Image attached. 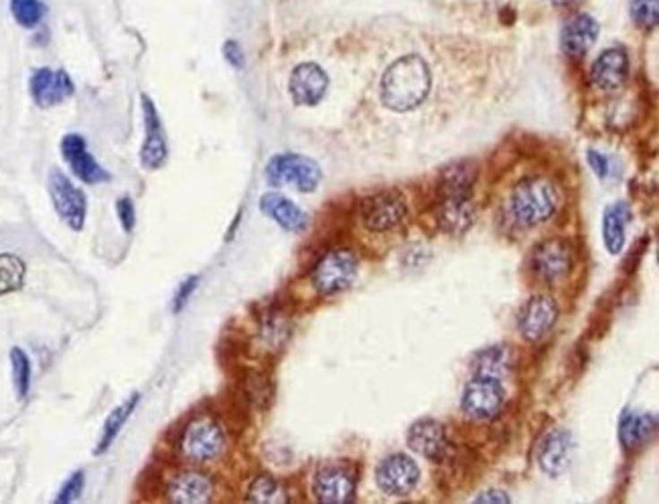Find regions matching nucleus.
Wrapping results in <instances>:
<instances>
[{"mask_svg":"<svg viewBox=\"0 0 659 504\" xmlns=\"http://www.w3.org/2000/svg\"><path fill=\"white\" fill-rule=\"evenodd\" d=\"M61 154H64V160L67 162L69 168H72L75 178H80L82 183L100 184L110 181L108 170H104V167L90 154L83 136L80 134L64 136V141H61Z\"/></svg>","mask_w":659,"mask_h":504,"instance_id":"nucleus-15","label":"nucleus"},{"mask_svg":"<svg viewBox=\"0 0 659 504\" xmlns=\"http://www.w3.org/2000/svg\"><path fill=\"white\" fill-rule=\"evenodd\" d=\"M552 3H554V4H568L570 0H552Z\"/></svg>","mask_w":659,"mask_h":504,"instance_id":"nucleus-41","label":"nucleus"},{"mask_svg":"<svg viewBox=\"0 0 659 504\" xmlns=\"http://www.w3.org/2000/svg\"><path fill=\"white\" fill-rule=\"evenodd\" d=\"M138 403H141V393H132L128 399H124L118 407L112 409V414L106 417L104 422V428H102V436H100V441H98V448L94 449V454L100 456L104 454L108 448H110L116 438L120 436V431L124 425H126V422L130 420V415L134 414V409Z\"/></svg>","mask_w":659,"mask_h":504,"instance_id":"nucleus-27","label":"nucleus"},{"mask_svg":"<svg viewBox=\"0 0 659 504\" xmlns=\"http://www.w3.org/2000/svg\"><path fill=\"white\" fill-rule=\"evenodd\" d=\"M572 436L564 430H556L542 440L538 448V464L548 476H560L570 466Z\"/></svg>","mask_w":659,"mask_h":504,"instance_id":"nucleus-23","label":"nucleus"},{"mask_svg":"<svg viewBox=\"0 0 659 504\" xmlns=\"http://www.w3.org/2000/svg\"><path fill=\"white\" fill-rule=\"evenodd\" d=\"M432 73L421 56H404L386 69L379 85L382 104L392 112H412L430 94Z\"/></svg>","mask_w":659,"mask_h":504,"instance_id":"nucleus-1","label":"nucleus"},{"mask_svg":"<svg viewBox=\"0 0 659 504\" xmlns=\"http://www.w3.org/2000/svg\"><path fill=\"white\" fill-rule=\"evenodd\" d=\"M586 160L588 167L594 170V175L599 178H607L609 176V158L604 154L596 152V150H588L586 152Z\"/></svg>","mask_w":659,"mask_h":504,"instance_id":"nucleus-38","label":"nucleus"},{"mask_svg":"<svg viewBox=\"0 0 659 504\" xmlns=\"http://www.w3.org/2000/svg\"><path fill=\"white\" fill-rule=\"evenodd\" d=\"M434 219L448 235H464L477 219V207L471 195H440L434 207Z\"/></svg>","mask_w":659,"mask_h":504,"instance_id":"nucleus-14","label":"nucleus"},{"mask_svg":"<svg viewBox=\"0 0 659 504\" xmlns=\"http://www.w3.org/2000/svg\"><path fill=\"white\" fill-rule=\"evenodd\" d=\"M503 406H506V389L499 379L475 375V379L464 387L461 407L463 414L471 420H493L501 414Z\"/></svg>","mask_w":659,"mask_h":504,"instance_id":"nucleus-8","label":"nucleus"},{"mask_svg":"<svg viewBox=\"0 0 659 504\" xmlns=\"http://www.w3.org/2000/svg\"><path fill=\"white\" fill-rule=\"evenodd\" d=\"M247 500L258 504H274V502H286V496L282 486L278 484L273 476H260L254 480L250 491H247Z\"/></svg>","mask_w":659,"mask_h":504,"instance_id":"nucleus-31","label":"nucleus"},{"mask_svg":"<svg viewBox=\"0 0 659 504\" xmlns=\"http://www.w3.org/2000/svg\"><path fill=\"white\" fill-rule=\"evenodd\" d=\"M511 367V359H509V351L506 346H491L485 348L475 355L473 359V371L479 377H493L499 379L507 375V371Z\"/></svg>","mask_w":659,"mask_h":504,"instance_id":"nucleus-28","label":"nucleus"},{"mask_svg":"<svg viewBox=\"0 0 659 504\" xmlns=\"http://www.w3.org/2000/svg\"><path fill=\"white\" fill-rule=\"evenodd\" d=\"M29 90L33 102L39 107H43V110H49V107L64 104L67 98H72L75 94V85L72 81V77L67 75V72L49 67L37 69V72L30 75Z\"/></svg>","mask_w":659,"mask_h":504,"instance_id":"nucleus-11","label":"nucleus"},{"mask_svg":"<svg viewBox=\"0 0 659 504\" xmlns=\"http://www.w3.org/2000/svg\"><path fill=\"white\" fill-rule=\"evenodd\" d=\"M223 56H226L228 64L236 69H242L246 64L244 53L236 41H226V45H223Z\"/></svg>","mask_w":659,"mask_h":504,"instance_id":"nucleus-39","label":"nucleus"},{"mask_svg":"<svg viewBox=\"0 0 659 504\" xmlns=\"http://www.w3.org/2000/svg\"><path fill=\"white\" fill-rule=\"evenodd\" d=\"M315 499L325 504H347L355 499L353 472L341 464H327L313 478Z\"/></svg>","mask_w":659,"mask_h":504,"instance_id":"nucleus-12","label":"nucleus"},{"mask_svg":"<svg viewBox=\"0 0 659 504\" xmlns=\"http://www.w3.org/2000/svg\"><path fill=\"white\" fill-rule=\"evenodd\" d=\"M213 496V483L197 470H185L173 476L167 486V499L177 504H204Z\"/></svg>","mask_w":659,"mask_h":504,"instance_id":"nucleus-19","label":"nucleus"},{"mask_svg":"<svg viewBox=\"0 0 659 504\" xmlns=\"http://www.w3.org/2000/svg\"><path fill=\"white\" fill-rule=\"evenodd\" d=\"M116 213H118L122 229L126 231V234H130V231L134 229V225H136L134 201H132L130 197H120L118 201H116Z\"/></svg>","mask_w":659,"mask_h":504,"instance_id":"nucleus-35","label":"nucleus"},{"mask_svg":"<svg viewBox=\"0 0 659 504\" xmlns=\"http://www.w3.org/2000/svg\"><path fill=\"white\" fill-rule=\"evenodd\" d=\"M199 280H201L199 276H189L187 280H183V282H181L179 290H177L175 298H173V312H175V314H179L181 310L189 304V300H191V296H193V292L197 290Z\"/></svg>","mask_w":659,"mask_h":504,"instance_id":"nucleus-36","label":"nucleus"},{"mask_svg":"<svg viewBox=\"0 0 659 504\" xmlns=\"http://www.w3.org/2000/svg\"><path fill=\"white\" fill-rule=\"evenodd\" d=\"M657 420L651 414H629L621 420L619 425V440L625 449H641L647 446V441L655 436Z\"/></svg>","mask_w":659,"mask_h":504,"instance_id":"nucleus-25","label":"nucleus"},{"mask_svg":"<svg viewBox=\"0 0 659 504\" xmlns=\"http://www.w3.org/2000/svg\"><path fill=\"white\" fill-rule=\"evenodd\" d=\"M530 266L542 282L556 284L564 280L572 269L570 245L562 239H546V242L533 247Z\"/></svg>","mask_w":659,"mask_h":504,"instance_id":"nucleus-10","label":"nucleus"},{"mask_svg":"<svg viewBox=\"0 0 659 504\" xmlns=\"http://www.w3.org/2000/svg\"><path fill=\"white\" fill-rule=\"evenodd\" d=\"M250 399L260 403L262 401H268L270 399V387H268V381L260 375H252L250 377Z\"/></svg>","mask_w":659,"mask_h":504,"instance_id":"nucleus-37","label":"nucleus"},{"mask_svg":"<svg viewBox=\"0 0 659 504\" xmlns=\"http://www.w3.org/2000/svg\"><path fill=\"white\" fill-rule=\"evenodd\" d=\"M421 480V468L406 454H392L384 457L376 468V483L379 491L390 496H406Z\"/></svg>","mask_w":659,"mask_h":504,"instance_id":"nucleus-9","label":"nucleus"},{"mask_svg":"<svg viewBox=\"0 0 659 504\" xmlns=\"http://www.w3.org/2000/svg\"><path fill=\"white\" fill-rule=\"evenodd\" d=\"M408 217L406 197L400 191H379L369 195L361 203V221L366 229L374 234H384L400 227Z\"/></svg>","mask_w":659,"mask_h":504,"instance_id":"nucleus-6","label":"nucleus"},{"mask_svg":"<svg viewBox=\"0 0 659 504\" xmlns=\"http://www.w3.org/2000/svg\"><path fill=\"white\" fill-rule=\"evenodd\" d=\"M266 178L270 187H282L290 184L300 192H313L321 184V167L313 158L302 157V154L286 152L276 154L270 158L266 167Z\"/></svg>","mask_w":659,"mask_h":504,"instance_id":"nucleus-3","label":"nucleus"},{"mask_svg":"<svg viewBox=\"0 0 659 504\" xmlns=\"http://www.w3.org/2000/svg\"><path fill=\"white\" fill-rule=\"evenodd\" d=\"M179 448L185 460L193 464H207L223 454L226 436H223L220 423L213 422L212 417H199L185 430Z\"/></svg>","mask_w":659,"mask_h":504,"instance_id":"nucleus-5","label":"nucleus"},{"mask_svg":"<svg viewBox=\"0 0 659 504\" xmlns=\"http://www.w3.org/2000/svg\"><path fill=\"white\" fill-rule=\"evenodd\" d=\"M83 486H85V472L83 470L74 472V474L65 480L64 486L59 488V492L56 496V504H69V502L77 500L83 492Z\"/></svg>","mask_w":659,"mask_h":504,"instance_id":"nucleus-34","label":"nucleus"},{"mask_svg":"<svg viewBox=\"0 0 659 504\" xmlns=\"http://www.w3.org/2000/svg\"><path fill=\"white\" fill-rule=\"evenodd\" d=\"M475 502H506L507 504L509 496L503 491H485L477 496Z\"/></svg>","mask_w":659,"mask_h":504,"instance_id":"nucleus-40","label":"nucleus"},{"mask_svg":"<svg viewBox=\"0 0 659 504\" xmlns=\"http://www.w3.org/2000/svg\"><path fill=\"white\" fill-rule=\"evenodd\" d=\"M631 17L635 25L643 30H651L657 25L659 17V0H633Z\"/></svg>","mask_w":659,"mask_h":504,"instance_id":"nucleus-33","label":"nucleus"},{"mask_svg":"<svg viewBox=\"0 0 659 504\" xmlns=\"http://www.w3.org/2000/svg\"><path fill=\"white\" fill-rule=\"evenodd\" d=\"M329 90V75L316 64H300L292 69L289 91L297 106H316Z\"/></svg>","mask_w":659,"mask_h":504,"instance_id":"nucleus-16","label":"nucleus"},{"mask_svg":"<svg viewBox=\"0 0 659 504\" xmlns=\"http://www.w3.org/2000/svg\"><path fill=\"white\" fill-rule=\"evenodd\" d=\"M631 221V209L627 203H615L604 209L603 239L609 253L619 255L625 247V227Z\"/></svg>","mask_w":659,"mask_h":504,"instance_id":"nucleus-26","label":"nucleus"},{"mask_svg":"<svg viewBox=\"0 0 659 504\" xmlns=\"http://www.w3.org/2000/svg\"><path fill=\"white\" fill-rule=\"evenodd\" d=\"M11 13L21 27L33 29L45 17V4L41 0H11Z\"/></svg>","mask_w":659,"mask_h":504,"instance_id":"nucleus-32","label":"nucleus"},{"mask_svg":"<svg viewBox=\"0 0 659 504\" xmlns=\"http://www.w3.org/2000/svg\"><path fill=\"white\" fill-rule=\"evenodd\" d=\"M599 22L591 14H577L566 22L560 35V47L564 56L568 57H585L588 49L593 47L596 37H599Z\"/></svg>","mask_w":659,"mask_h":504,"instance_id":"nucleus-20","label":"nucleus"},{"mask_svg":"<svg viewBox=\"0 0 659 504\" xmlns=\"http://www.w3.org/2000/svg\"><path fill=\"white\" fill-rule=\"evenodd\" d=\"M629 75V57L625 49L611 47L601 53V57L593 65V83L604 91L619 90Z\"/></svg>","mask_w":659,"mask_h":504,"instance_id":"nucleus-21","label":"nucleus"},{"mask_svg":"<svg viewBox=\"0 0 659 504\" xmlns=\"http://www.w3.org/2000/svg\"><path fill=\"white\" fill-rule=\"evenodd\" d=\"M143 114H144L146 141L141 150V162L144 168L159 170L169 158V149H167V136H165V130H162L157 106L152 104V99L149 96H143Z\"/></svg>","mask_w":659,"mask_h":504,"instance_id":"nucleus-17","label":"nucleus"},{"mask_svg":"<svg viewBox=\"0 0 659 504\" xmlns=\"http://www.w3.org/2000/svg\"><path fill=\"white\" fill-rule=\"evenodd\" d=\"M11 371H13V385L19 401H25L30 391V377H33V367H30L29 355L21 346L11 348Z\"/></svg>","mask_w":659,"mask_h":504,"instance_id":"nucleus-29","label":"nucleus"},{"mask_svg":"<svg viewBox=\"0 0 659 504\" xmlns=\"http://www.w3.org/2000/svg\"><path fill=\"white\" fill-rule=\"evenodd\" d=\"M479 168L473 160H456L443 168L438 178L440 195H471Z\"/></svg>","mask_w":659,"mask_h":504,"instance_id":"nucleus-24","label":"nucleus"},{"mask_svg":"<svg viewBox=\"0 0 659 504\" xmlns=\"http://www.w3.org/2000/svg\"><path fill=\"white\" fill-rule=\"evenodd\" d=\"M406 440L410 449H414L416 454L424 456L430 462H443L448 456V440L443 423L430 420V417L412 423Z\"/></svg>","mask_w":659,"mask_h":504,"instance_id":"nucleus-18","label":"nucleus"},{"mask_svg":"<svg viewBox=\"0 0 659 504\" xmlns=\"http://www.w3.org/2000/svg\"><path fill=\"white\" fill-rule=\"evenodd\" d=\"M25 282V263L13 253H0V296L21 290Z\"/></svg>","mask_w":659,"mask_h":504,"instance_id":"nucleus-30","label":"nucleus"},{"mask_svg":"<svg viewBox=\"0 0 659 504\" xmlns=\"http://www.w3.org/2000/svg\"><path fill=\"white\" fill-rule=\"evenodd\" d=\"M260 209L264 215L281 225L284 231H290V234H302L308 227V215L299 205H294L290 199L281 195V192H264L260 199Z\"/></svg>","mask_w":659,"mask_h":504,"instance_id":"nucleus-22","label":"nucleus"},{"mask_svg":"<svg viewBox=\"0 0 659 504\" xmlns=\"http://www.w3.org/2000/svg\"><path fill=\"white\" fill-rule=\"evenodd\" d=\"M48 189L51 203L56 207V213L59 219L64 221L69 229L82 231L85 225V215H88V199H85L83 191L77 189L75 184L69 181L65 173L59 168H53L48 178Z\"/></svg>","mask_w":659,"mask_h":504,"instance_id":"nucleus-7","label":"nucleus"},{"mask_svg":"<svg viewBox=\"0 0 659 504\" xmlns=\"http://www.w3.org/2000/svg\"><path fill=\"white\" fill-rule=\"evenodd\" d=\"M358 268V258L351 252L333 250L327 255H323L321 261L316 263L311 282L321 296H331V294L347 290L355 282Z\"/></svg>","mask_w":659,"mask_h":504,"instance_id":"nucleus-4","label":"nucleus"},{"mask_svg":"<svg viewBox=\"0 0 659 504\" xmlns=\"http://www.w3.org/2000/svg\"><path fill=\"white\" fill-rule=\"evenodd\" d=\"M558 320V304L550 296H532L517 312V329L530 343H538Z\"/></svg>","mask_w":659,"mask_h":504,"instance_id":"nucleus-13","label":"nucleus"},{"mask_svg":"<svg viewBox=\"0 0 659 504\" xmlns=\"http://www.w3.org/2000/svg\"><path fill=\"white\" fill-rule=\"evenodd\" d=\"M558 205H560V192L544 176L524 178L516 184L509 197V211L522 227H536L552 219Z\"/></svg>","mask_w":659,"mask_h":504,"instance_id":"nucleus-2","label":"nucleus"}]
</instances>
